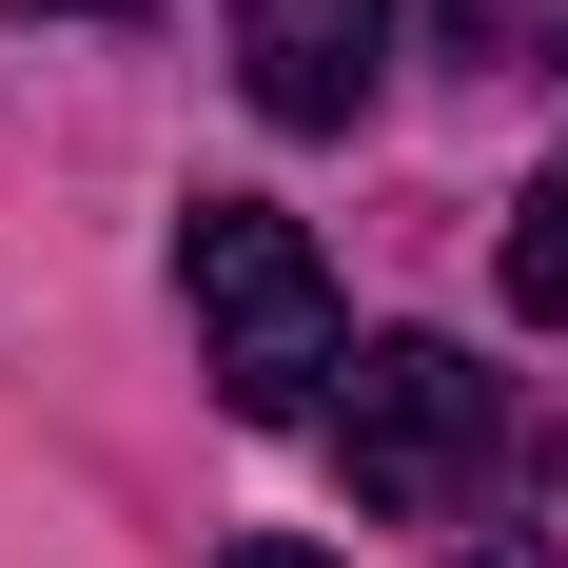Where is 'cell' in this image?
Listing matches in <instances>:
<instances>
[{
	"mask_svg": "<svg viewBox=\"0 0 568 568\" xmlns=\"http://www.w3.org/2000/svg\"><path fill=\"white\" fill-rule=\"evenodd\" d=\"M176 294H196V373H216L255 432L334 412L353 314H334V275H314V235H294L275 196H196V216H176Z\"/></svg>",
	"mask_w": 568,
	"mask_h": 568,
	"instance_id": "obj_1",
	"label": "cell"
},
{
	"mask_svg": "<svg viewBox=\"0 0 568 568\" xmlns=\"http://www.w3.org/2000/svg\"><path fill=\"white\" fill-rule=\"evenodd\" d=\"M334 470H353V510H393V529H452L470 490H510L529 432H510V373H470L452 334H373L334 373Z\"/></svg>",
	"mask_w": 568,
	"mask_h": 568,
	"instance_id": "obj_2",
	"label": "cell"
},
{
	"mask_svg": "<svg viewBox=\"0 0 568 568\" xmlns=\"http://www.w3.org/2000/svg\"><path fill=\"white\" fill-rule=\"evenodd\" d=\"M235 79L294 138H353L373 79H393V0H235Z\"/></svg>",
	"mask_w": 568,
	"mask_h": 568,
	"instance_id": "obj_3",
	"label": "cell"
},
{
	"mask_svg": "<svg viewBox=\"0 0 568 568\" xmlns=\"http://www.w3.org/2000/svg\"><path fill=\"white\" fill-rule=\"evenodd\" d=\"M510 314H568V176L510 196Z\"/></svg>",
	"mask_w": 568,
	"mask_h": 568,
	"instance_id": "obj_4",
	"label": "cell"
},
{
	"mask_svg": "<svg viewBox=\"0 0 568 568\" xmlns=\"http://www.w3.org/2000/svg\"><path fill=\"white\" fill-rule=\"evenodd\" d=\"M216 568H334V549H294V529H255V549H216Z\"/></svg>",
	"mask_w": 568,
	"mask_h": 568,
	"instance_id": "obj_5",
	"label": "cell"
},
{
	"mask_svg": "<svg viewBox=\"0 0 568 568\" xmlns=\"http://www.w3.org/2000/svg\"><path fill=\"white\" fill-rule=\"evenodd\" d=\"M20 20H138V0H20Z\"/></svg>",
	"mask_w": 568,
	"mask_h": 568,
	"instance_id": "obj_6",
	"label": "cell"
}]
</instances>
